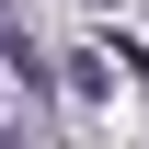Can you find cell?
<instances>
[{"instance_id": "obj_1", "label": "cell", "mask_w": 149, "mask_h": 149, "mask_svg": "<svg viewBox=\"0 0 149 149\" xmlns=\"http://www.w3.org/2000/svg\"><path fill=\"white\" fill-rule=\"evenodd\" d=\"M0 12H12V0H0Z\"/></svg>"}]
</instances>
